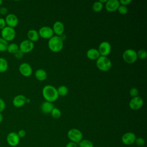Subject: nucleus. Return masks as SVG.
<instances>
[{"label": "nucleus", "instance_id": "obj_12", "mask_svg": "<svg viewBox=\"0 0 147 147\" xmlns=\"http://www.w3.org/2000/svg\"><path fill=\"white\" fill-rule=\"evenodd\" d=\"M39 36L45 39H49L53 35V32L52 29L47 26L41 27L38 30Z\"/></svg>", "mask_w": 147, "mask_h": 147}, {"label": "nucleus", "instance_id": "obj_10", "mask_svg": "<svg viewBox=\"0 0 147 147\" xmlns=\"http://www.w3.org/2000/svg\"><path fill=\"white\" fill-rule=\"evenodd\" d=\"M111 47L110 44L107 41H103L102 42L98 48V52L102 56H107L111 52Z\"/></svg>", "mask_w": 147, "mask_h": 147}, {"label": "nucleus", "instance_id": "obj_43", "mask_svg": "<svg viewBox=\"0 0 147 147\" xmlns=\"http://www.w3.org/2000/svg\"><path fill=\"white\" fill-rule=\"evenodd\" d=\"M30 99H29V98H26V103H30Z\"/></svg>", "mask_w": 147, "mask_h": 147}, {"label": "nucleus", "instance_id": "obj_14", "mask_svg": "<svg viewBox=\"0 0 147 147\" xmlns=\"http://www.w3.org/2000/svg\"><path fill=\"white\" fill-rule=\"evenodd\" d=\"M19 71L20 74L25 77H29L32 74V68L30 65L27 63H21L19 66Z\"/></svg>", "mask_w": 147, "mask_h": 147}, {"label": "nucleus", "instance_id": "obj_20", "mask_svg": "<svg viewBox=\"0 0 147 147\" xmlns=\"http://www.w3.org/2000/svg\"><path fill=\"white\" fill-rule=\"evenodd\" d=\"M28 40L32 42L37 41L39 38L38 32L34 29H30L28 32L27 33Z\"/></svg>", "mask_w": 147, "mask_h": 147}, {"label": "nucleus", "instance_id": "obj_25", "mask_svg": "<svg viewBox=\"0 0 147 147\" xmlns=\"http://www.w3.org/2000/svg\"><path fill=\"white\" fill-rule=\"evenodd\" d=\"M78 144L79 147H94L93 143L88 140H82Z\"/></svg>", "mask_w": 147, "mask_h": 147}, {"label": "nucleus", "instance_id": "obj_9", "mask_svg": "<svg viewBox=\"0 0 147 147\" xmlns=\"http://www.w3.org/2000/svg\"><path fill=\"white\" fill-rule=\"evenodd\" d=\"M144 104L143 99L140 96H136L133 98L129 102V107L133 110L140 109Z\"/></svg>", "mask_w": 147, "mask_h": 147}, {"label": "nucleus", "instance_id": "obj_35", "mask_svg": "<svg viewBox=\"0 0 147 147\" xmlns=\"http://www.w3.org/2000/svg\"><path fill=\"white\" fill-rule=\"evenodd\" d=\"M17 133V134H18V137H20V138H23V137H24L25 136H26V131L24 130V129H21V130H20L18 131V133Z\"/></svg>", "mask_w": 147, "mask_h": 147}, {"label": "nucleus", "instance_id": "obj_7", "mask_svg": "<svg viewBox=\"0 0 147 147\" xmlns=\"http://www.w3.org/2000/svg\"><path fill=\"white\" fill-rule=\"evenodd\" d=\"M20 141V138L18 137L17 133L12 131L9 133L6 137L7 143L11 147H15L17 146Z\"/></svg>", "mask_w": 147, "mask_h": 147}, {"label": "nucleus", "instance_id": "obj_19", "mask_svg": "<svg viewBox=\"0 0 147 147\" xmlns=\"http://www.w3.org/2000/svg\"><path fill=\"white\" fill-rule=\"evenodd\" d=\"M87 56L90 60H96L100 56V55L96 49L91 48L87 51Z\"/></svg>", "mask_w": 147, "mask_h": 147}, {"label": "nucleus", "instance_id": "obj_40", "mask_svg": "<svg viewBox=\"0 0 147 147\" xmlns=\"http://www.w3.org/2000/svg\"><path fill=\"white\" fill-rule=\"evenodd\" d=\"M59 37H60V38L61 39V40H63V41H64V40L66 38V36H65V34H64V33H63L62 34H61L60 36H59Z\"/></svg>", "mask_w": 147, "mask_h": 147}, {"label": "nucleus", "instance_id": "obj_5", "mask_svg": "<svg viewBox=\"0 0 147 147\" xmlns=\"http://www.w3.org/2000/svg\"><path fill=\"white\" fill-rule=\"evenodd\" d=\"M68 138L71 141L78 144L83 138V134L80 130L77 129H71L67 133Z\"/></svg>", "mask_w": 147, "mask_h": 147}, {"label": "nucleus", "instance_id": "obj_13", "mask_svg": "<svg viewBox=\"0 0 147 147\" xmlns=\"http://www.w3.org/2000/svg\"><path fill=\"white\" fill-rule=\"evenodd\" d=\"M7 26L14 28L16 27L18 24V19L17 17L13 13L8 14L5 18Z\"/></svg>", "mask_w": 147, "mask_h": 147}, {"label": "nucleus", "instance_id": "obj_4", "mask_svg": "<svg viewBox=\"0 0 147 147\" xmlns=\"http://www.w3.org/2000/svg\"><path fill=\"white\" fill-rule=\"evenodd\" d=\"M1 37L6 41H10L14 39L16 36V32L14 28L6 26L1 32Z\"/></svg>", "mask_w": 147, "mask_h": 147}, {"label": "nucleus", "instance_id": "obj_44", "mask_svg": "<svg viewBox=\"0 0 147 147\" xmlns=\"http://www.w3.org/2000/svg\"><path fill=\"white\" fill-rule=\"evenodd\" d=\"M2 3H3V1L2 0H0V6L2 5Z\"/></svg>", "mask_w": 147, "mask_h": 147}, {"label": "nucleus", "instance_id": "obj_38", "mask_svg": "<svg viewBox=\"0 0 147 147\" xmlns=\"http://www.w3.org/2000/svg\"><path fill=\"white\" fill-rule=\"evenodd\" d=\"M7 9L6 7H1L0 8V14L6 15L7 13Z\"/></svg>", "mask_w": 147, "mask_h": 147}, {"label": "nucleus", "instance_id": "obj_30", "mask_svg": "<svg viewBox=\"0 0 147 147\" xmlns=\"http://www.w3.org/2000/svg\"><path fill=\"white\" fill-rule=\"evenodd\" d=\"M117 10L118 11L119 14H121L122 15L126 14L127 13V11H128L127 7L126 6H123V5H119V6Z\"/></svg>", "mask_w": 147, "mask_h": 147}, {"label": "nucleus", "instance_id": "obj_16", "mask_svg": "<svg viewBox=\"0 0 147 147\" xmlns=\"http://www.w3.org/2000/svg\"><path fill=\"white\" fill-rule=\"evenodd\" d=\"M26 98L23 95H17L13 99V105L16 107H22L26 103Z\"/></svg>", "mask_w": 147, "mask_h": 147}, {"label": "nucleus", "instance_id": "obj_3", "mask_svg": "<svg viewBox=\"0 0 147 147\" xmlns=\"http://www.w3.org/2000/svg\"><path fill=\"white\" fill-rule=\"evenodd\" d=\"M96 64L98 68L102 71H108L111 67V62L106 56H100L96 59Z\"/></svg>", "mask_w": 147, "mask_h": 147}, {"label": "nucleus", "instance_id": "obj_24", "mask_svg": "<svg viewBox=\"0 0 147 147\" xmlns=\"http://www.w3.org/2000/svg\"><path fill=\"white\" fill-rule=\"evenodd\" d=\"M57 91L58 95L62 96H65L68 92V89L65 86H60V87H58V88L57 89Z\"/></svg>", "mask_w": 147, "mask_h": 147}, {"label": "nucleus", "instance_id": "obj_34", "mask_svg": "<svg viewBox=\"0 0 147 147\" xmlns=\"http://www.w3.org/2000/svg\"><path fill=\"white\" fill-rule=\"evenodd\" d=\"M14 56L17 59H20L23 57L24 53H22L20 49H18L15 53H14Z\"/></svg>", "mask_w": 147, "mask_h": 147}, {"label": "nucleus", "instance_id": "obj_36", "mask_svg": "<svg viewBox=\"0 0 147 147\" xmlns=\"http://www.w3.org/2000/svg\"><path fill=\"white\" fill-rule=\"evenodd\" d=\"M6 26V24L5 19L3 18H0V29L2 30Z\"/></svg>", "mask_w": 147, "mask_h": 147}, {"label": "nucleus", "instance_id": "obj_27", "mask_svg": "<svg viewBox=\"0 0 147 147\" xmlns=\"http://www.w3.org/2000/svg\"><path fill=\"white\" fill-rule=\"evenodd\" d=\"M92 9L95 12H99L103 9V4L99 1L95 2L92 6Z\"/></svg>", "mask_w": 147, "mask_h": 147}, {"label": "nucleus", "instance_id": "obj_8", "mask_svg": "<svg viewBox=\"0 0 147 147\" xmlns=\"http://www.w3.org/2000/svg\"><path fill=\"white\" fill-rule=\"evenodd\" d=\"M34 48V43L29 40H25L21 42L19 49L24 53L31 52Z\"/></svg>", "mask_w": 147, "mask_h": 147}, {"label": "nucleus", "instance_id": "obj_2", "mask_svg": "<svg viewBox=\"0 0 147 147\" xmlns=\"http://www.w3.org/2000/svg\"><path fill=\"white\" fill-rule=\"evenodd\" d=\"M48 45L49 49L53 52H59L63 48V41L57 36H53L49 38Z\"/></svg>", "mask_w": 147, "mask_h": 147}, {"label": "nucleus", "instance_id": "obj_28", "mask_svg": "<svg viewBox=\"0 0 147 147\" xmlns=\"http://www.w3.org/2000/svg\"><path fill=\"white\" fill-rule=\"evenodd\" d=\"M51 114L52 117L55 119L59 118L61 117V114L60 110L56 107H54L52 109Z\"/></svg>", "mask_w": 147, "mask_h": 147}, {"label": "nucleus", "instance_id": "obj_41", "mask_svg": "<svg viewBox=\"0 0 147 147\" xmlns=\"http://www.w3.org/2000/svg\"><path fill=\"white\" fill-rule=\"evenodd\" d=\"M3 115H2V113H0V123L2 122V121H3Z\"/></svg>", "mask_w": 147, "mask_h": 147}, {"label": "nucleus", "instance_id": "obj_37", "mask_svg": "<svg viewBox=\"0 0 147 147\" xmlns=\"http://www.w3.org/2000/svg\"><path fill=\"white\" fill-rule=\"evenodd\" d=\"M119 2L121 5L126 6V5H129L131 2V0H120L119 1Z\"/></svg>", "mask_w": 147, "mask_h": 147}, {"label": "nucleus", "instance_id": "obj_29", "mask_svg": "<svg viewBox=\"0 0 147 147\" xmlns=\"http://www.w3.org/2000/svg\"><path fill=\"white\" fill-rule=\"evenodd\" d=\"M137 58H139L141 60L145 59L147 56V52L145 49H140L137 52Z\"/></svg>", "mask_w": 147, "mask_h": 147}, {"label": "nucleus", "instance_id": "obj_26", "mask_svg": "<svg viewBox=\"0 0 147 147\" xmlns=\"http://www.w3.org/2000/svg\"><path fill=\"white\" fill-rule=\"evenodd\" d=\"M8 42L5 40L2 37H0V52L7 51V48L8 47Z\"/></svg>", "mask_w": 147, "mask_h": 147}, {"label": "nucleus", "instance_id": "obj_42", "mask_svg": "<svg viewBox=\"0 0 147 147\" xmlns=\"http://www.w3.org/2000/svg\"><path fill=\"white\" fill-rule=\"evenodd\" d=\"M100 3H102L103 4V3H106L107 2V0H99V1Z\"/></svg>", "mask_w": 147, "mask_h": 147}, {"label": "nucleus", "instance_id": "obj_15", "mask_svg": "<svg viewBox=\"0 0 147 147\" xmlns=\"http://www.w3.org/2000/svg\"><path fill=\"white\" fill-rule=\"evenodd\" d=\"M120 3L118 0H108L106 3V9L109 12H113L117 10Z\"/></svg>", "mask_w": 147, "mask_h": 147}, {"label": "nucleus", "instance_id": "obj_18", "mask_svg": "<svg viewBox=\"0 0 147 147\" xmlns=\"http://www.w3.org/2000/svg\"><path fill=\"white\" fill-rule=\"evenodd\" d=\"M54 108L52 103L45 101L41 105V110L44 114H49Z\"/></svg>", "mask_w": 147, "mask_h": 147}, {"label": "nucleus", "instance_id": "obj_11", "mask_svg": "<svg viewBox=\"0 0 147 147\" xmlns=\"http://www.w3.org/2000/svg\"><path fill=\"white\" fill-rule=\"evenodd\" d=\"M136 136L132 132H127L122 135L121 141L122 143L126 145H130L135 142Z\"/></svg>", "mask_w": 147, "mask_h": 147}, {"label": "nucleus", "instance_id": "obj_32", "mask_svg": "<svg viewBox=\"0 0 147 147\" xmlns=\"http://www.w3.org/2000/svg\"><path fill=\"white\" fill-rule=\"evenodd\" d=\"M129 94L133 98L137 96L138 95V89L137 88H136V87L131 88L130 90V91H129Z\"/></svg>", "mask_w": 147, "mask_h": 147}, {"label": "nucleus", "instance_id": "obj_21", "mask_svg": "<svg viewBox=\"0 0 147 147\" xmlns=\"http://www.w3.org/2000/svg\"><path fill=\"white\" fill-rule=\"evenodd\" d=\"M36 78L40 81H44L47 78V73L43 69H38L34 74Z\"/></svg>", "mask_w": 147, "mask_h": 147}, {"label": "nucleus", "instance_id": "obj_17", "mask_svg": "<svg viewBox=\"0 0 147 147\" xmlns=\"http://www.w3.org/2000/svg\"><path fill=\"white\" fill-rule=\"evenodd\" d=\"M52 30H53V33H55L56 34V36H59L63 33H64V25L63 23L61 21H56L53 25Z\"/></svg>", "mask_w": 147, "mask_h": 147}, {"label": "nucleus", "instance_id": "obj_22", "mask_svg": "<svg viewBox=\"0 0 147 147\" xmlns=\"http://www.w3.org/2000/svg\"><path fill=\"white\" fill-rule=\"evenodd\" d=\"M8 66L7 60L3 57H0V73L6 72L8 69Z\"/></svg>", "mask_w": 147, "mask_h": 147}, {"label": "nucleus", "instance_id": "obj_31", "mask_svg": "<svg viewBox=\"0 0 147 147\" xmlns=\"http://www.w3.org/2000/svg\"><path fill=\"white\" fill-rule=\"evenodd\" d=\"M135 143L138 146H143L145 144V141L142 137H138L136 138Z\"/></svg>", "mask_w": 147, "mask_h": 147}, {"label": "nucleus", "instance_id": "obj_39", "mask_svg": "<svg viewBox=\"0 0 147 147\" xmlns=\"http://www.w3.org/2000/svg\"><path fill=\"white\" fill-rule=\"evenodd\" d=\"M77 146H78L77 144L72 141L68 142L65 145V147H77Z\"/></svg>", "mask_w": 147, "mask_h": 147}, {"label": "nucleus", "instance_id": "obj_23", "mask_svg": "<svg viewBox=\"0 0 147 147\" xmlns=\"http://www.w3.org/2000/svg\"><path fill=\"white\" fill-rule=\"evenodd\" d=\"M19 49V46L16 43H11L8 45L7 51L10 53H15Z\"/></svg>", "mask_w": 147, "mask_h": 147}, {"label": "nucleus", "instance_id": "obj_33", "mask_svg": "<svg viewBox=\"0 0 147 147\" xmlns=\"http://www.w3.org/2000/svg\"><path fill=\"white\" fill-rule=\"evenodd\" d=\"M6 107V103L5 102L3 99L0 98V113H2L4 111Z\"/></svg>", "mask_w": 147, "mask_h": 147}, {"label": "nucleus", "instance_id": "obj_6", "mask_svg": "<svg viewBox=\"0 0 147 147\" xmlns=\"http://www.w3.org/2000/svg\"><path fill=\"white\" fill-rule=\"evenodd\" d=\"M122 57L125 62L129 64L133 63L137 59V52L132 49H126L123 52Z\"/></svg>", "mask_w": 147, "mask_h": 147}, {"label": "nucleus", "instance_id": "obj_1", "mask_svg": "<svg viewBox=\"0 0 147 147\" xmlns=\"http://www.w3.org/2000/svg\"><path fill=\"white\" fill-rule=\"evenodd\" d=\"M42 94L46 101L51 103L56 101L59 97L57 89L51 85L44 86L42 88Z\"/></svg>", "mask_w": 147, "mask_h": 147}]
</instances>
